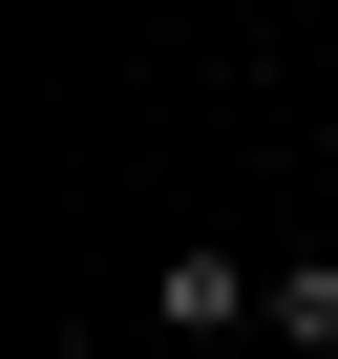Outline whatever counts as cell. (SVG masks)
<instances>
[{
	"label": "cell",
	"mask_w": 338,
	"mask_h": 359,
	"mask_svg": "<svg viewBox=\"0 0 338 359\" xmlns=\"http://www.w3.org/2000/svg\"><path fill=\"white\" fill-rule=\"evenodd\" d=\"M148 317L191 338V359H254V338H275V254H233V233H191V254L148 275Z\"/></svg>",
	"instance_id": "obj_1"
},
{
	"label": "cell",
	"mask_w": 338,
	"mask_h": 359,
	"mask_svg": "<svg viewBox=\"0 0 338 359\" xmlns=\"http://www.w3.org/2000/svg\"><path fill=\"white\" fill-rule=\"evenodd\" d=\"M275 359H338V254H275Z\"/></svg>",
	"instance_id": "obj_2"
},
{
	"label": "cell",
	"mask_w": 338,
	"mask_h": 359,
	"mask_svg": "<svg viewBox=\"0 0 338 359\" xmlns=\"http://www.w3.org/2000/svg\"><path fill=\"white\" fill-rule=\"evenodd\" d=\"M254 359H275V338H254Z\"/></svg>",
	"instance_id": "obj_3"
}]
</instances>
